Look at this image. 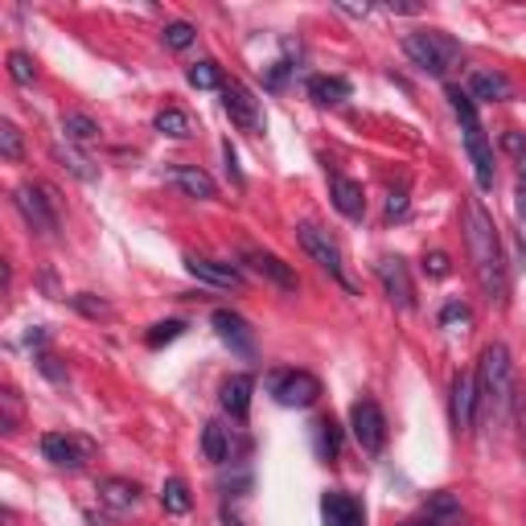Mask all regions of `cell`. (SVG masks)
<instances>
[{"mask_svg": "<svg viewBox=\"0 0 526 526\" xmlns=\"http://www.w3.org/2000/svg\"><path fill=\"white\" fill-rule=\"evenodd\" d=\"M0 157L4 161H21V132H17V123H0Z\"/></svg>", "mask_w": 526, "mask_h": 526, "instance_id": "obj_33", "label": "cell"}, {"mask_svg": "<svg viewBox=\"0 0 526 526\" xmlns=\"http://www.w3.org/2000/svg\"><path fill=\"white\" fill-rule=\"evenodd\" d=\"M309 99L325 103V107L345 103V99H350V82L337 79V74H313V79H309Z\"/></svg>", "mask_w": 526, "mask_h": 526, "instance_id": "obj_22", "label": "cell"}, {"mask_svg": "<svg viewBox=\"0 0 526 526\" xmlns=\"http://www.w3.org/2000/svg\"><path fill=\"white\" fill-rule=\"evenodd\" d=\"M334 9L345 13V17H366V13H370V4H345V0H337Z\"/></svg>", "mask_w": 526, "mask_h": 526, "instance_id": "obj_40", "label": "cell"}, {"mask_svg": "<svg viewBox=\"0 0 526 526\" xmlns=\"http://www.w3.org/2000/svg\"><path fill=\"white\" fill-rule=\"evenodd\" d=\"M38 366H41V370H46L50 378H66V375L58 370V366H54V358H50V354H41V358H38Z\"/></svg>", "mask_w": 526, "mask_h": 526, "instance_id": "obj_42", "label": "cell"}, {"mask_svg": "<svg viewBox=\"0 0 526 526\" xmlns=\"http://www.w3.org/2000/svg\"><path fill=\"white\" fill-rule=\"evenodd\" d=\"M394 13H420V4H411V0H391Z\"/></svg>", "mask_w": 526, "mask_h": 526, "instance_id": "obj_43", "label": "cell"}, {"mask_svg": "<svg viewBox=\"0 0 526 526\" xmlns=\"http://www.w3.org/2000/svg\"><path fill=\"white\" fill-rule=\"evenodd\" d=\"M223 107H226V115H231L234 128L263 132V107H259V99H255V95L247 91L239 79H226L223 82Z\"/></svg>", "mask_w": 526, "mask_h": 526, "instance_id": "obj_10", "label": "cell"}, {"mask_svg": "<svg viewBox=\"0 0 526 526\" xmlns=\"http://www.w3.org/2000/svg\"><path fill=\"white\" fill-rule=\"evenodd\" d=\"M440 325H469V304L448 301L445 309H440Z\"/></svg>", "mask_w": 526, "mask_h": 526, "instance_id": "obj_35", "label": "cell"}, {"mask_svg": "<svg viewBox=\"0 0 526 526\" xmlns=\"http://www.w3.org/2000/svg\"><path fill=\"white\" fill-rule=\"evenodd\" d=\"M214 329H218V337H223L231 350H239V354H251L255 350V337H251V329H247V321L239 313H231V309H218V313H214Z\"/></svg>", "mask_w": 526, "mask_h": 526, "instance_id": "obj_18", "label": "cell"}, {"mask_svg": "<svg viewBox=\"0 0 526 526\" xmlns=\"http://www.w3.org/2000/svg\"><path fill=\"white\" fill-rule=\"evenodd\" d=\"M193 38H198V30H193L190 21H173V25H165V46H169V50H190Z\"/></svg>", "mask_w": 526, "mask_h": 526, "instance_id": "obj_31", "label": "cell"}, {"mask_svg": "<svg viewBox=\"0 0 526 526\" xmlns=\"http://www.w3.org/2000/svg\"><path fill=\"white\" fill-rule=\"evenodd\" d=\"M477 403H481V391H477V375H456L453 383V420L461 432L477 424Z\"/></svg>", "mask_w": 526, "mask_h": 526, "instance_id": "obj_12", "label": "cell"}, {"mask_svg": "<svg viewBox=\"0 0 526 526\" xmlns=\"http://www.w3.org/2000/svg\"><path fill=\"white\" fill-rule=\"evenodd\" d=\"M477 391L489 407H502L510 403V391H514V362H510V350L502 342L486 345L481 354V366H477Z\"/></svg>", "mask_w": 526, "mask_h": 526, "instance_id": "obj_4", "label": "cell"}, {"mask_svg": "<svg viewBox=\"0 0 526 526\" xmlns=\"http://www.w3.org/2000/svg\"><path fill=\"white\" fill-rule=\"evenodd\" d=\"M202 453H206V461L223 465L226 456H231V432H226L223 424H206V432H202Z\"/></svg>", "mask_w": 526, "mask_h": 526, "instance_id": "obj_25", "label": "cell"}, {"mask_svg": "<svg viewBox=\"0 0 526 526\" xmlns=\"http://www.w3.org/2000/svg\"><path fill=\"white\" fill-rule=\"evenodd\" d=\"M510 95H514V87H510L506 74H497V71H473V79H469V99L506 103Z\"/></svg>", "mask_w": 526, "mask_h": 526, "instance_id": "obj_20", "label": "cell"}, {"mask_svg": "<svg viewBox=\"0 0 526 526\" xmlns=\"http://www.w3.org/2000/svg\"><path fill=\"white\" fill-rule=\"evenodd\" d=\"M428 518H432V522H461L465 514H461V506H456V497L440 489V494L428 497Z\"/></svg>", "mask_w": 526, "mask_h": 526, "instance_id": "obj_27", "label": "cell"}, {"mask_svg": "<svg viewBox=\"0 0 526 526\" xmlns=\"http://www.w3.org/2000/svg\"><path fill=\"white\" fill-rule=\"evenodd\" d=\"M157 132L161 136H169V140H185V136H193V120L182 112V107H165V112H157Z\"/></svg>", "mask_w": 526, "mask_h": 526, "instance_id": "obj_24", "label": "cell"}, {"mask_svg": "<svg viewBox=\"0 0 526 526\" xmlns=\"http://www.w3.org/2000/svg\"><path fill=\"white\" fill-rule=\"evenodd\" d=\"M518 185H526V173H522V182H518Z\"/></svg>", "mask_w": 526, "mask_h": 526, "instance_id": "obj_45", "label": "cell"}, {"mask_svg": "<svg viewBox=\"0 0 526 526\" xmlns=\"http://www.w3.org/2000/svg\"><path fill=\"white\" fill-rule=\"evenodd\" d=\"M161 506L169 510V514H190L193 497H190V486H185L182 477H169L161 486Z\"/></svg>", "mask_w": 526, "mask_h": 526, "instance_id": "obj_26", "label": "cell"}, {"mask_svg": "<svg viewBox=\"0 0 526 526\" xmlns=\"http://www.w3.org/2000/svg\"><path fill=\"white\" fill-rule=\"evenodd\" d=\"M403 54L424 74H436V79H445L456 62H461V46H456L453 38H445V33H432V30L407 33V38H403Z\"/></svg>", "mask_w": 526, "mask_h": 526, "instance_id": "obj_3", "label": "cell"}, {"mask_svg": "<svg viewBox=\"0 0 526 526\" xmlns=\"http://www.w3.org/2000/svg\"><path fill=\"white\" fill-rule=\"evenodd\" d=\"M424 267H428L432 276H448V272H453V267H448V255H445V251L424 255Z\"/></svg>", "mask_w": 526, "mask_h": 526, "instance_id": "obj_38", "label": "cell"}, {"mask_svg": "<svg viewBox=\"0 0 526 526\" xmlns=\"http://www.w3.org/2000/svg\"><path fill=\"white\" fill-rule=\"evenodd\" d=\"M329 198H334V206L345 214V218H362L366 214V193H362V185L358 182H350V177H334L329 182Z\"/></svg>", "mask_w": 526, "mask_h": 526, "instance_id": "obj_21", "label": "cell"}, {"mask_svg": "<svg viewBox=\"0 0 526 526\" xmlns=\"http://www.w3.org/2000/svg\"><path fill=\"white\" fill-rule=\"evenodd\" d=\"M13 202H17V210L25 214V223L33 231H41V234L58 231V210H54L58 198H54V190H46V185H17Z\"/></svg>", "mask_w": 526, "mask_h": 526, "instance_id": "obj_6", "label": "cell"}, {"mask_svg": "<svg viewBox=\"0 0 526 526\" xmlns=\"http://www.w3.org/2000/svg\"><path fill=\"white\" fill-rule=\"evenodd\" d=\"M465 243L473 255V272L481 280L489 301H502L506 296V255H502V239H497V226L481 202L465 206Z\"/></svg>", "mask_w": 526, "mask_h": 526, "instance_id": "obj_1", "label": "cell"}, {"mask_svg": "<svg viewBox=\"0 0 526 526\" xmlns=\"http://www.w3.org/2000/svg\"><path fill=\"white\" fill-rule=\"evenodd\" d=\"M243 259L251 263L263 280H272L276 288H284V293H296V272L280 259V255H272V251H247Z\"/></svg>", "mask_w": 526, "mask_h": 526, "instance_id": "obj_16", "label": "cell"}, {"mask_svg": "<svg viewBox=\"0 0 526 526\" xmlns=\"http://www.w3.org/2000/svg\"><path fill=\"white\" fill-rule=\"evenodd\" d=\"M350 428H354V440L362 445V453H383L386 445V415L383 407L375 403V399H358L354 407H350Z\"/></svg>", "mask_w": 526, "mask_h": 526, "instance_id": "obj_8", "label": "cell"}, {"mask_svg": "<svg viewBox=\"0 0 526 526\" xmlns=\"http://www.w3.org/2000/svg\"><path fill=\"white\" fill-rule=\"evenodd\" d=\"M518 214L526 218V185H518Z\"/></svg>", "mask_w": 526, "mask_h": 526, "instance_id": "obj_44", "label": "cell"}, {"mask_svg": "<svg viewBox=\"0 0 526 526\" xmlns=\"http://www.w3.org/2000/svg\"><path fill=\"white\" fill-rule=\"evenodd\" d=\"M284 74H288V62H276L272 74H267V87H284Z\"/></svg>", "mask_w": 526, "mask_h": 526, "instance_id": "obj_41", "label": "cell"}, {"mask_svg": "<svg viewBox=\"0 0 526 526\" xmlns=\"http://www.w3.org/2000/svg\"><path fill=\"white\" fill-rule=\"evenodd\" d=\"M74 309H82L87 317H107V304H103V301H91L87 293H82V296H74Z\"/></svg>", "mask_w": 526, "mask_h": 526, "instance_id": "obj_37", "label": "cell"}, {"mask_svg": "<svg viewBox=\"0 0 526 526\" xmlns=\"http://www.w3.org/2000/svg\"><path fill=\"white\" fill-rule=\"evenodd\" d=\"M190 87H198V91H223V71L214 66V62H198V66H190Z\"/></svg>", "mask_w": 526, "mask_h": 526, "instance_id": "obj_28", "label": "cell"}, {"mask_svg": "<svg viewBox=\"0 0 526 526\" xmlns=\"http://www.w3.org/2000/svg\"><path fill=\"white\" fill-rule=\"evenodd\" d=\"M321 518H325V526H366L362 502L350 497V494H325Z\"/></svg>", "mask_w": 526, "mask_h": 526, "instance_id": "obj_15", "label": "cell"}, {"mask_svg": "<svg viewBox=\"0 0 526 526\" xmlns=\"http://www.w3.org/2000/svg\"><path fill=\"white\" fill-rule=\"evenodd\" d=\"M296 239H301V247H304V251L313 255V259L321 263L325 272L334 276V280L342 284V288H350V293H354V280H350V272H345L342 247H337L334 239H329V234L321 231V226H313V223H301V226H296Z\"/></svg>", "mask_w": 526, "mask_h": 526, "instance_id": "obj_5", "label": "cell"}, {"mask_svg": "<svg viewBox=\"0 0 526 526\" xmlns=\"http://www.w3.org/2000/svg\"><path fill=\"white\" fill-rule=\"evenodd\" d=\"M54 157L62 161V169H71L79 182H95V169H91V161L87 157H79V152L71 148V144H54Z\"/></svg>", "mask_w": 526, "mask_h": 526, "instance_id": "obj_29", "label": "cell"}, {"mask_svg": "<svg viewBox=\"0 0 526 526\" xmlns=\"http://www.w3.org/2000/svg\"><path fill=\"white\" fill-rule=\"evenodd\" d=\"M62 132H66V140H71V144L99 140V123H95L87 112H66V115H62Z\"/></svg>", "mask_w": 526, "mask_h": 526, "instance_id": "obj_23", "label": "cell"}, {"mask_svg": "<svg viewBox=\"0 0 526 526\" xmlns=\"http://www.w3.org/2000/svg\"><path fill=\"white\" fill-rule=\"evenodd\" d=\"M185 272H190L193 280L214 284V288H243V276L234 272L231 263L206 259V255H190V259H185Z\"/></svg>", "mask_w": 526, "mask_h": 526, "instance_id": "obj_14", "label": "cell"}, {"mask_svg": "<svg viewBox=\"0 0 526 526\" xmlns=\"http://www.w3.org/2000/svg\"><path fill=\"white\" fill-rule=\"evenodd\" d=\"M41 456L58 469H79L82 461H91L95 456V440H87V436L50 432V436H41Z\"/></svg>", "mask_w": 526, "mask_h": 526, "instance_id": "obj_9", "label": "cell"}, {"mask_svg": "<svg viewBox=\"0 0 526 526\" xmlns=\"http://www.w3.org/2000/svg\"><path fill=\"white\" fill-rule=\"evenodd\" d=\"M251 391H255L251 375H231L223 383V391H218V403H223V411H231L234 420H247V411H251Z\"/></svg>", "mask_w": 526, "mask_h": 526, "instance_id": "obj_19", "label": "cell"}, {"mask_svg": "<svg viewBox=\"0 0 526 526\" xmlns=\"http://www.w3.org/2000/svg\"><path fill=\"white\" fill-rule=\"evenodd\" d=\"M267 386L284 407H313L321 399V378L309 370H276L267 375Z\"/></svg>", "mask_w": 526, "mask_h": 526, "instance_id": "obj_7", "label": "cell"}, {"mask_svg": "<svg viewBox=\"0 0 526 526\" xmlns=\"http://www.w3.org/2000/svg\"><path fill=\"white\" fill-rule=\"evenodd\" d=\"M411 526H415V522H411Z\"/></svg>", "mask_w": 526, "mask_h": 526, "instance_id": "obj_46", "label": "cell"}, {"mask_svg": "<svg viewBox=\"0 0 526 526\" xmlns=\"http://www.w3.org/2000/svg\"><path fill=\"white\" fill-rule=\"evenodd\" d=\"M182 334H185V321H161V325H152L144 342H148V350H161V345L177 342Z\"/></svg>", "mask_w": 526, "mask_h": 526, "instance_id": "obj_30", "label": "cell"}, {"mask_svg": "<svg viewBox=\"0 0 526 526\" xmlns=\"http://www.w3.org/2000/svg\"><path fill=\"white\" fill-rule=\"evenodd\" d=\"M448 103H453L456 120L465 128V148H469V161H473L477 185H481V190H494V148H489L486 128L477 120L473 99H469V91H461V87H448Z\"/></svg>", "mask_w": 526, "mask_h": 526, "instance_id": "obj_2", "label": "cell"}, {"mask_svg": "<svg viewBox=\"0 0 526 526\" xmlns=\"http://www.w3.org/2000/svg\"><path fill=\"white\" fill-rule=\"evenodd\" d=\"M378 280H383V293L394 309H415V284H411V272H407V263L399 255H383L375 263Z\"/></svg>", "mask_w": 526, "mask_h": 526, "instance_id": "obj_11", "label": "cell"}, {"mask_svg": "<svg viewBox=\"0 0 526 526\" xmlns=\"http://www.w3.org/2000/svg\"><path fill=\"white\" fill-rule=\"evenodd\" d=\"M169 182L177 185L185 198H198V202H210V198H218V185H214V177L206 169H198V165H173V169H169Z\"/></svg>", "mask_w": 526, "mask_h": 526, "instance_id": "obj_13", "label": "cell"}, {"mask_svg": "<svg viewBox=\"0 0 526 526\" xmlns=\"http://www.w3.org/2000/svg\"><path fill=\"white\" fill-rule=\"evenodd\" d=\"M317 436H321V448H325V453L334 456L337 445H342V432H337L334 420H321V424H317Z\"/></svg>", "mask_w": 526, "mask_h": 526, "instance_id": "obj_34", "label": "cell"}, {"mask_svg": "<svg viewBox=\"0 0 526 526\" xmlns=\"http://www.w3.org/2000/svg\"><path fill=\"white\" fill-rule=\"evenodd\" d=\"M502 148H506L510 157H518V161H526V136L522 132H514V128L502 132Z\"/></svg>", "mask_w": 526, "mask_h": 526, "instance_id": "obj_36", "label": "cell"}, {"mask_svg": "<svg viewBox=\"0 0 526 526\" xmlns=\"http://www.w3.org/2000/svg\"><path fill=\"white\" fill-rule=\"evenodd\" d=\"M99 502L103 506H112L115 514H128V510L140 506V486H136V481H123V477H103Z\"/></svg>", "mask_w": 526, "mask_h": 526, "instance_id": "obj_17", "label": "cell"}, {"mask_svg": "<svg viewBox=\"0 0 526 526\" xmlns=\"http://www.w3.org/2000/svg\"><path fill=\"white\" fill-rule=\"evenodd\" d=\"M407 214V198L403 193H391V198H386V218H403Z\"/></svg>", "mask_w": 526, "mask_h": 526, "instance_id": "obj_39", "label": "cell"}, {"mask_svg": "<svg viewBox=\"0 0 526 526\" xmlns=\"http://www.w3.org/2000/svg\"><path fill=\"white\" fill-rule=\"evenodd\" d=\"M9 74H13V82L30 87V82L38 79V66H33V58H30L25 50H13V54H9Z\"/></svg>", "mask_w": 526, "mask_h": 526, "instance_id": "obj_32", "label": "cell"}]
</instances>
